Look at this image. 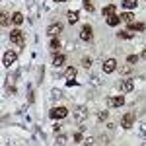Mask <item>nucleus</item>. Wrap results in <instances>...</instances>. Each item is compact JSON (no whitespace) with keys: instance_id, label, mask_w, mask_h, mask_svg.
Listing matches in <instances>:
<instances>
[{"instance_id":"obj_1","label":"nucleus","mask_w":146,"mask_h":146,"mask_svg":"<svg viewBox=\"0 0 146 146\" xmlns=\"http://www.w3.org/2000/svg\"><path fill=\"white\" fill-rule=\"evenodd\" d=\"M68 115V109L66 107H62V105H58V107H53L51 109V119H64Z\"/></svg>"},{"instance_id":"obj_2","label":"nucleus","mask_w":146,"mask_h":146,"mask_svg":"<svg viewBox=\"0 0 146 146\" xmlns=\"http://www.w3.org/2000/svg\"><path fill=\"white\" fill-rule=\"evenodd\" d=\"M16 58H18L16 51H6V53H4V56H2V64H4V66H10V64H14V62H16Z\"/></svg>"},{"instance_id":"obj_3","label":"nucleus","mask_w":146,"mask_h":146,"mask_svg":"<svg viewBox=\"0 0 146 146\" xmlns=\"http://www.w3.org/2000/svg\"><path fill=\"white\" fill-rule=\"evenodd\" d=\"M10 41L14 43V45H23V33L20 31V29L10 31Z\"/></svg>"},{"instance_id":"obj_4","label":"nucleus","mask_w":146,"mask_h":146,"mask_svg":"<svg viewBox=\"0 0 146 146\" xmlns=\"http://www.w3.org/2000/svg\"><path fill=\"white\" fill-rule=\"evenodd\" d=\"M86 117H88V109H86V107H78V109H74V121H76V123H82Z\"/></svg>"},{"instance_id":"obj_5","label":"nucleus","mask_w":146,"mask_h":146,"mask_svg":"<svg viewBox=\"0 0 146 146\" xmlns=\"http://www.w3.org/2000/svg\"><path fill=\"white\" fill-rule=\"evenodd\" d=\"M115 68H117V60H115V58H107V60L103 62V72H105V74H111Z\"/></svg>"},{"instance_id":"obj_6","label":"nucleus","mask_w":146,"mask_h":146,"mask_svg":"<svg viewBox=\"0 0 146 146\" xmlns=\"http://www.w3.org/2000/svg\"><path fill=\"white\" fill-rule=\"evenodd\" d=\"M123 103H125V98H123V96H113V98H109V100H107V105H109V107H121Z\"/></svg>"},{"instance_id":"obj_7","label":"nucleus","mask_w":146,"mask_h":146,"mask_svg":"<svg viewBox=\"0 0 146 146\" xmlns=\"http://www.w3.org/2000/svg\"><path fill=\"white\" fill-rule=\"evenodd\" d=\"M133 123H135V115H133V113H127L123 117V121H121V127H123V129H131Z\"/></svg>"},{"instance_id":"obj_8","label":"nucleus","mask_w":146,"mask_h":146,"mask_svg":"<svg viewBox=\"0 0 146 146\" xmlns=\"http://www.w3.org/2000/svg\"><path fill=\"white\" fill-rule=\"evenodd\" d=\"M60 29H62V25H60V23H51V25H49V27H47V33L51 35V37H56V35L60 33Z\"/></svg>"},{"instance_id":"obj_9","label":"nucleus","mask_w":146,"mask_h":146,"mask_svg":"<svg viewBox=\"0 0 146 146\" xmlns=\"http://www.w3.org/2000/svg\"><path fill=\"white\" fill-rule=\"evenodd\" d=\"M80 37H82L84 41H90L92 39V27L90 25H84V29L80 31Z\"/></svg>"},{"instance_id":"obj_10","label":"nucleus","mask_w":146,"mask_h":146,"mask_svg":"<svg viewBox=\"0 0 146 146\" xmlns=\"http://www.w3.org/2000/svg\"><path fill=\"white\" fill-rule=\"evenodd\" d=\"M119 18H121V22H127V23H133V20H135V14H133V12H123V14H121V16H119Z\"/></svg>"},{"instance_id":"obj_11","label":"nucleus","mask_w":146,"mask_h":146,"mask_svg":"<svg viewBox=\"0 0 146 146\" xmlns=\"http://www.w3.org/2000/svg\"><path fill=\"white\" fill-rule=\"evenodd\" d=\"M133 88H135V86H133V82H131V80H123V82H121V90H123L125 94H131Z\"/></svg>"},{"instance_id":"obj_12","label":"nucleus","mask_w":146,"mask_h":146,"mask_svg":"<svg viewBox=\"0 0 146 146\" xmlns=\"http://www.w3.org/2000/svg\"><path fill=\"white\" fill-rule=\"evenodd\" d=\"M146 23H129V31H144Z\"/></svg>"},{"instance_id":"obj_13","label":"nucleus","mask_w":146,"mask_h":146,"mask_svg":"<svg viewBox=\"0 0 146 146\" xmlns=\"http://www.w3.org/2000/svg\"><path fill=\"white\" fill-rule=\"evenodd\" d=\"M121 22V18L117 16V14H113V16H107V25H111V27H115L117 23Z\"/></svg>"},{"instance_id":"obj_14","label":"nucleus","mask_w":146,"mask_h":146,"mask_svg":"<svg viewBox=\"0 0 146 146\" xmlns=\"http://www.w3.org/2000/svg\"><path fill=\"white\" fill-rule=\"evenodd\" d=\"M12 22L16 23V25H22V22H23L22 12H16V14H12Z\"/></svg>"},{"instance_id":"obj_15","label":"nucleus","mask_w":146,"mask_h":146,"mask_svg":"<svg viewBox=\"0 0 146 146\" xmlns=\"http://www.w3.org/2000/svg\"><path fill=\"white\" fill-rule=\"evenodd\" d=\"M66 18H68V23H76V22H78V12L70 10V12L66 14Z\"/></svg>"},{"instance_id":"obj_16","label":"nucleus","mask_w":146,"mask_h":146,"mask_svg":"<svg viewBox=\"0 0 146 146\" xmlns=\"http://www.w3.org/2000/svg\"><path fill=\"white\" fill-rule=\"evenodd\" d=\"M64 60H66V56H64V55H56L55 58H53V64H55V66H62Z\"/></svg>"},{"instance_id":"obj_17","label":"nucleus","mask_w":146,"mask_h":146,"mask_svg":"<svg viewBox=\"0 0 146 146\" xmlns=\"http://www.w3.org/2000/svg\"><path fill=\"white\" fill-rule=\"evenodd\" d=\"M101 14H103V16H113V14H115V4H109V6H105V8L101 10Z\"/></svg>"},{"instance_id":"obj_18","label":"nucleus","mask_w":146,"mask_h":146,"mask_svg":"<svg viewBox=\"0 0 146 146\" xmlns=\"http://www.w3.org/2000/svg\"><path fill=\"white\" fill-rule=\"evenodd\" d=\"M136 4H138V0H123V6L127 8V10H133V8H136Z\"/></svg>"},{"instance_id":"obj_19","label":"nucleus","mask_w":146,"mask_h":146,"mask_svg":"<svg viewBox=\"0 0 146 146\" xmlns=\"http://www.w3.org/2000/svg\"><path fill=\"white\" fill-rule=\"evenodd\" d=\"M64 76H66V80H72L74 76H76V68H74V66H68L66 72H64Z\"/></svg>"},{"instance_id":"obj_20","label":"nucleus","mask_w":146,"mask_h":146,"mask_svg":"<svg viewBox=\"0 0 146 146\" xmlns=\"http://www.w3.org/2000/svg\"><path fill=\"white\" fill-rule=\"evenodd\" d=\"M8 22H10V18L6 16V12H2V14H0V25H2V27H6Z\"/></svg>"},{"instance_id":"obj_21","label":"nucleus","mask_w":146,"mask_h":146,"mask_svg":"<svg viewBox=\"0 0 146 146\" xmlns=\"http://www.w3.org/2000/svg\"><path fill=\"white\" fill-rule=\"evenodd\" d=\"M51 51H58V49H60V43H58V39H56V37H53V39H51Z\"/></svg>"},{"instance_id":"obj_22","label":"nucleus","mask_w":146,"mask_h":146,"mask_svg":"<svg viewBox=\"0 0 146 146\" xmlns=\"http://www.w3.org/2000/svg\"><path fill=\"white\" fill-rule=\"evenodd\" d=\"M119 37H121V39H131V37H133V31H129V29H125V31H119Z\"/></svg>"},{"instance_id":"obj_23","label":"nucleus","mask_w":146,"mask_h":146,"mask_svg":"<svg viewBox=\"0 0 146 146\" xmlns=\"http://www.w3.org/2000/svg\"><path fill=\"white\" fill-rule=\"evenodd\" d=\"M82 4H84V8L88 12H94V4H92V0H82Z\"/></svg>"},{"instance_id":"obj_24","label":"nucleus","mask_w":146,"mask_h":146,"mask_svg":"<svg viewBox=\"0 0 146 146\" xmlns=\"http://www.w3.org/2000/svg\"><path fill=\"white\" fill-rule=\"evenodd\" d=\"M136 60H138V56H136V55H129V56H127V62H129L131 66H133V64H136Z\"/></svg>"},{"instance_id":"obj_25","label":"nucleus","mask_w":146,"mask_h":146,"mask_svg":"<svg viewBox=\"0 0 146 146\" xmlns=\"http://www.w3.org/2000/svg\"><path fill=\"white\" fill-rule=\"evenodd\" d=\"M82 66H84V68H90L92 66V58H88V56H86V58H82Z\"/></svg>"},{"instance_id":"obj_26","label":"nucleus","mask_w":146,"mask_h":146,"mask_svg":"<svg viewBox=\"0 0 146 146\" xmlns=\"http://www.w3.org/2000/svg\"><path fill=\"white\" fill-rule=\"evenodd\" d=\"M107 109H103V111H98V119H107Z\"/></svg>"},{"instance_id":"obj_27","label":"nucleus","mask_w":146,"mask_h":146,"mask_svg":"<svg viewBox=\"0 0 146 146\" xmlns=\"http://www.w3.org/2000/svg\"><path fill=\"white\" fill-rule=\"evenodd\" d=\"M64 142H66V136H64V135L56 136V144H64Z\"/></svg>"},{"instance_id":"obj_28","label":"nucleus","mask_w":146,"mask_h":146,"mask_svg":"<svg viewBox=\"0 0 146 146\" xmlns=\"http://www.w3.org/2000/svg\"><path fill=\"white\" fill-rule=\"evenodd\" d=\"M74 142H82V135H80V133L74 135Z\"/></svg>"},{"instance_id":"obj_29","label":"nucleus","mask_w":146,"mask_h":146,"mask_svg":"<svg viewBox=\"0 0 146 146\" xmlns=\"http://www.w3.org/2000/svg\"><path fill=\"white\" fill-rule=\"evenodd\" d=\"M53 98H55V100H58V98H60V92H58V90H53Z\"/></svg>"},{"instance_id":"obj_30","label":"nucleus","mask_w":146,"mask_h":146,"mask_svg":"<svg viewBox=\"0 0 146 146\" xmlns=\"http://www.w3.org/2000/svg\"><path fill=\"white\" fill-rule=\"evenodd\" d=\"M140 56H142V58H144V60H146V49H144V51H142V55H140Z\"/></svg>"},{"instance_id":"obj_31","label":"nucleus","mask_w":146,"mask_h":146,"mask_svg":"<svg viewBox=\"0 0 146 146\" xmlns=\"http://www.w3.org/2000/svg\"><path fill=\"white\" fill-rule=\"evenodd\" d=\"M55 2H64V0H55Z\"/></svg>"}]
</instances>
